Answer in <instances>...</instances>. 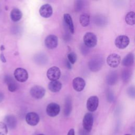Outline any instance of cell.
I'll return each instance as SVG.
<instances>
[{
  "mask_svg": "<svg viewBox=\"0 0 135 135\" xmlns=\"http://www.w3.org/2000/svg\"><path fill=\"white\" fill-rule=\"evenodd\" d=\"M104 63L103 57L99 55L93 56L88 63L89 69L94 72L99 71L101 68Z\"/></svg>",
  "mask_w": 135,
  "mask_h": 135,
  "instance_id": "1",
  "label": "cell"
},
{
  "mask_svg": "<svg viewBox=\"0 0 135 135\" xmlns=\"http://www.w3.org/2000/svg\"><path fill=\"white\" fill-rule=\"evenodd\" d=\"M84 44L88 48L94 47L97 43V37L92 32H87L83 36Z\"/></svg>",
  "mask_w": 135,
  "mask_h": 135,
  "instance_id": "2",
  "label": "cell"
},
{
  "mask_svg": "<svg viewBox=\"0 0 135 135\" xmlns=\"http://www.w3.org/2000/svg\"><path fill=\"white\" fill-rule=\"evenodd\" d=\"M15 79L18 82H24L28 79V74L27 71L21 68H18L15 69L14 72Z\"/></svg>",
  "mask_w": 135,
  "mask_h": 135,
  "instance_id": "3",
  "label": "cell"
},
{
  "mask_svg": "<svg viewBox=\"0 0 135 135\" xmlns=\"http://www.w3.org/2000/svg\"><path fill=\"white\" fill-rule=\"evenodd\" d=\"M30 94L34 99H42L45 94V89L40 85H35L30 90Z\"/></svg>",
  "mask_w": 135,
  "mask_h": 135,
  "instance_id": "4",
  "label": "cell"
},
{
  "mask_svg": "<svg viewBox=\"0 0 135 135\" xmlns=\"http://www.w3.org/2000/svg\"><path fill=\"white\" fill-rule=\"evenodd\" d=\"M46 76L51 81H56L60 78L61 71L58 67L52 66L47 70Z\"/></svg>",
  "mask_w": 135,
  "mask_h": 135,
  "instance_id": "5",
  "label": "cell"
},
{
  "mask_svg": "<svg viewBox=\"0 0 135 135\" xmlns=\"http://www.w3.org/2000/svg\"><path fill=\"white\" fill-rule=\"evenodd\" d=\"M93 117L91 113H86L83 119V129L88 132H90L93 126Z\"/></svg>",
  "mask_w": 135,
  "mask_h": 135,
  "instance_id": "6",
  "label": "cell"
},
{
  "mask_svg": "<svg viewBox=\"0 0 135 135\" xmlns=\"http://www.w3.org/2000/svg\"><path fill=\"white\" fill-rule=\"evenodd\" d=\"M130 42L129 38L124 35H119L116 37L114 43L115 46L120 49H124L126 48Z\"/></svg>",
  "mask_w": 135,
  "mask_h": 135,
  "instance_id": "7",
  "label": "cell"
},
{
  "mask_svg": "<svg viewBox=\"0 0 135 135\" xmlns=\"http://www.w3.org/2000/svg\"><path fill=\"white\" fill-rule=\"evenodd\" d=\"M60 112V105L54 102L49 103L46 108V112L47 114L51 117H54L56 116L59 114Z\"/></svg>",
  "mask_w": 135,
  "mask_h": 135,
  "instance_id": "8",
  "label": "cell"
},
{
  "mask_svg": "<svg viewBox=\"0 0 135 135\" xmlns=\"http://www.w3.org/2000/svg\"><path fill=\"white\" fill-rule=\"evenodd\" d=\"M121 62L120 56L117 53H112L109 55L107 58V63L109 66L115 68L118 66Z\"/></svg>",
  "mask_w": 135,
  "mask_h": 135,
  "instance_id": "9",
  "label": "cell"
},
{
  "mask_svg": "<svg viewBox=\"0 0 135 135\" xmlns=\"http://www.w3.org/2000/svg\"><path fill=\"white\" fill-rule=\"evenodd\" d=\"M44 43L47 48L49 49H53L57 46L58 38L55 35H49L46 37Z\"/></svg>",
  "mask_w": 135,
  "mask_h": 135,
  "instance_id": "10",
  "label": "cell"
},
{
  "mask_svg": "<svg viewBox=\"0 0 135 135\" xmlns=\"http://www.w3.org/2000/svg\"><path fill=\"white\" fill-rule=\"evenodd\" d=\"M26 122L28 124L32 126H36L40 121V117L37 113L34 112H28L25 117Z\"/></svg>",
  "mask_w": 135,
  "mask_h": 135,
  "instance_id": "11",
  "label": "cell"
},
{
  "mask_svg": "<svg viewBox=\"0 0 135 135\" xmlns=\"http://www.w3.org/2000/svg\"><path fill=\"white\" fill-rule=\"evenodd\" d=\"M99 105V98L97 96L93 95L90 97L86 102L87 109L90 112L95 111Z\"/></svg>",
  "mask_w": 135,
  "mask_h": 135,
  "instance_id": "12",
  "label": "cell"
},
{
  "mask_svg": "<svg viewBox=\"0 0 135 135\" xmlns=\"http://www.w3.org/2000/svg\"><path fill=\"white\" fill-rule=\"evenodd\" d=\"M40 15L44 18H49L53 14V9L51 5L45 4L41 6L39 9Z\"/></svg>",
  "mask_w": 135,
  "mask_h": 135,
  "instance_id": "13",
  "label": "cell"
},
{
  "mask_svg": "<svg viewBox=\"0 0 135 135\" xmlns=\"http://www.w3.org/2000/svg\"><path fill=\"white\" fill-rule=\"evenodd\" d=\"M72 85L76 91L81 92L85 88V81L81 77H76L73 80Z\"/></svg>",
  "mask_w": 135,
  "mask_h": 135,
  "instance_id": "14",
  "label": "cell"
},
{
  "mask_svg": "<svg viewBox=\"0 0 135 135\" xmlns=\"http://www.w3.org/2000/svg\"><path fill=\"white\" fill-rule=\"evenodd\" d=\"M4 81L7 84L8 89L11 92L15 91L18 88L17 83L15 81L14 79L9 75H6L5 76Z\"/></svg>",
  "mask_w": 135,
  "mask_h": 135,
  "instance_id": "15",
  "label": "cell"
},
{
  "mask_svg": "<svg viewBox=\"0 0 135 135\" xmlns=\"http://www.w3.org/2000/svg\"><path fill=\"white\" fill-rule=\"evenodd\" d=\"M5 124L10 129H14L17 126V119L13 115H7L4 119Z\"/></svg>",
  "mask_w": 135,
  "mask_h": 135,
  "instance_id": "16",
  "label": "cell"
},
{
  "mask_svg": "<svg viewBox=\"0 0 135 135\" xmlns=\"http://www.w3.org/2000/svg\"><path fill=\"white\" fill-rule=\"evenodd\" d=\"M62 86L61 82L58 80L51 81L48 84V88L52 92H57L61 90Z\"/></svg>",
  "mask_w": 135,
  "mask_h": 135,
  "instance_id": "17",
  "label": "cell"
},
{
  "mask_svg": "<svg viewBox=\"0 0 135 135\" xmlns=\"http://www.w3.org/2000/svg\"><path fill=\"white\" fill-rule=\"evenodd\" d=\"M64 20L65 22V24L68 27V28L69 29V31L72 34H73L74 32V25L72 21V18L71 16V15L69 14H64Z\"/></svg>",
  "mask_w": 135,
  "mask_h": 135,
  "instance_id": "18",
  "label": "cell"
},
{
  "mask_svg": "<svg viewBox=\"0 0 135 135\" xmlns=\"http://www.w3.org/2000/svg\"><path fill=\"white\" fill-rule=\"evenodd\" d=\"M118 80V75L115 71H112L107 77V82L109 85H113L116 84Z\"/></svg>",
  "mask_w": 135,
  "mask_h": 135,
  "instance_id": "19",
  "label": "cell"
},
{
  "mask_svg": "<svg viewBox=\"0 0 135 135\" xmlns=\"http://www.w3.org/2000/svg\"><path fill=\"white\" fill-rule=\"evenodd\" d=\"M134 63V55L132 53L128 54L123 59L121 62L122 65L128 67L132 65Z\"/></svg>",
  "mask_w": 135,
  "mask_h": 135,
  "instance_id": "20",
  "label": "cell"
},
{
  "mask_svg": "<svg viewBox=\"0 0 135 135\" xmlns=\"http://www.w3.org/2000/svg\"><path fill=\"white\" fill-rule=\"evenodd\" d=\"M22 16V12L17 8H13L11 12V18L13 22H17L20 21Z\"/></svg>",
  "mask_w": 135,
  "mask_h": 135,
  "instance_id": "21",
  "label": "cell"
},
{
  "mask_svg": "<svg viewBox=\"0 0 135 135\" xmlns=\"http://www.w3.org/2000/svg\"><path fill=\"white\" fill-rule=\"evenodd\" d=\"M35 62L37 64L40 65H43L47 64L48 58L46 54L44 53H38L37 54L34 58Z\"/></svg>",
  "mask_w": 135,
  "mask_h": 135,
  "instance_id": "22",
  "label": "cell"
},
{
  "mask_svg": "<svg viewBox=\"0 0 135 135\" xmlns=\"http://www.w3.org/2000/svg\"><path fill=\"white\" fill-rule=\"evenodd\" d=\"M79 21L82 26L86 27L90 23V16L86 13L82 14L80 16Z\"/></svg>",
  "mask_w": 135,
  "mask_h": 135,
  "instance_id": "23",
  "label": "cell"
},
{
  "mask_svg": "<svg viewBox=\"0 0 135 135\" xmlns=\"http://www.w3.org/2000/svg\"><path fill=\"white\" fill-rule=\"evenodd\" d=\"M72 110V102L70 97H66L65 102L64 114L65 116H69Z\"/></svg>",
  "mask_w": 135,
  "mask_h": 135,
  "instance_id": "24",
  "label": "cell"
},
{
  "mask_svg": "<svg viewBox=\"0 0 135 135\" xmlns=\"http://www.w3.org/2000/svg\"><path fill=\"white\" fill-rule=\"evenodd\" d=\"M135 14L133 11H131L128 12L125 17L126 22L130 25H133L135 23Z\"/></svg>",
  "mask_w": 135,
  "mask_h": 135,
  "instance_id": "25",
  "label": "cell"
},
{
  "mask_svg": "<svg viewBox=\"0 0 135 135\" xmlns=\"http://www.w3.org/2000/svg\"><path fill=\"white\" fill-rule=\"evenodd\" d=\"M107 22V21L105 16L100 15H97L95 17L94 22L97 25H98V26H104L105 24H106Z\"/></svg>",
  "mask_w": 135,
  "mask_h": 135,
  "instance_id": "26",
  "label": "cell"
},
{
  "mask_svg": "<svg viewBox=\"0 0 135 135\" xmlns=\"http://www.w3.org/2000/svg\"><path fill=\"white\" fill-rule=\"evenodd\" d=\"M131 71L128 69H125L122 72V79L124 82H127L131 78Z\"/></svg>",
  "mask_w": 135,
  "mask_h": 135,
  "instance_id": "27",
  "label": "cell"
},
{
  "mask_svg": "<svg viewBox=\"0 0 135 135\" xmlns=\"http://www.w3.org/2000/svg\"><path fill=\"white\" fill-rule=\"evenodd\" d=\"M67 57L68 59V61L72 64H73L75 63L77 59V56L76 54L73 52H71L69 53L67 55Z\"/></svg>",
  "mask_w": 135,
  "mask_h": 135,
  "instance_id": "28",
  "label": "cell"
},
{
  "mask_svg": "<svg viewBox=\"0 0 135 135\" xmlns=\"http://www.w3.org/2000/svg\"><path fill=\"white\" fill-rule=\"evenodd\" d=\"M84 2L82 1H76L74 4V9L76 12H79L83 9Z\"/></svg>",
  "mask_w": 135,
  "mask_h": 135,
  "instance_id": "29",
  "label": "cell"
},
{
  "mask_svg": "<svg viewBox=\"0 0 135 135\" xmlns=\"http://www.w3.org/2000/svg\"><path fill=\"white\" fill-rule=\"evenodd\" d=\"M8 132V129L6 125L4 123L0 122V135H6Z\"/></svg>",
  "mask_w": 135,
  "mask_h": 135,
  "instance_id": "30",
  "label": "cell"
},
{
  "mask_svg": "<svg viewBox=\"0 0 135 135\" xmlns=\"http://www.w3.org/2000/svg\"><path fill=\"white\" fill-rule=\"evenodd\" d=\"M127 92L130 97L133 98L134 97V89L133 86H130L129 88H128Z\"/></svg>",
  "mask_w": 135,
  "mask_h": 135,
  "instance_id": "31",
  "label": "cell"
},
{
  "mask_svg": "<svg viewBox=\"0 0 135 135\" xmlns=\"http://www.w3.org/2000/svg\"><path fill=\"white\" fill-rule=\"evenodd\" d=\"M88 47H86L84 44V45H82L81 46V52L83 54H86L88 53Z\"/></svg>",
  "mask_w": 135,
  "mask_h": 135,
  "instance_id": "32",
  "label": "cell"
},
{
  "mask_svg": "<svg viewBox=\"0 0 135 135\" xmlns=\"http://www.w3.org/2000/svg\"><path fill=\"white\" fill-rule=\"evenodd\" d=\"M79 135H90V133L89 132H88L83 129L80 130Z\"/></svg>",
  "mask_w": 135,
  "mask_h": 135,
  "instance_id": "33",
  "label": "cell"
},
{
  "mask_svg": "<svg viewBox=\"0 0 135 135\" xmlns=\"http://www.w3.org/2000/svg\"><path fill=\"white\" fill-rule=\"evenodd\" d=\"M108 97H107V98H108V100L109 101V102H111V101H112L113 100V98H112V97H113V94H112V92H111L110 91L108 92Z\"/></svg>",
  "mask_w": 135,
  "mask_h": 135,
  "instance_id": "34",
  "label": "cell"
},
{
  "mask_svg": "<svg viewBox=\"0 0 135 135\" xmlns=\"http://www.w3.org/2000/svg\"><path fill=\"white\" fill-rule=\"evenodd\" d=\"M67 135H75V132H74V129H73V128L71 129L69 131V132H68Z\"/></svg>",
  "mask_w": 135,
  "mask_h": 135,
  "instance_id": "35",
  "label": "cell"
},
{
  "mask_svg": "<svg viewBox=\"0 0 135 135\" xmlns=\"http://www.w3.org/2000/svg\"><path fill=\"white\" fill-rule=\"evenodd\" d=\"M4 98V95L3 93V92L0 91V102H1L3 100Z\"/></svg>",
  "mask_w": 135,
  "mask_h": 135,
  "instance_id": "36",
  "label": "cell"
},
{
  "mask_svg": "<svg viewBox=\"0 0 135 135\" xmlns=\"http://www.w3.org/2000/svg\"><path fill=\"white\" fill-rule=\"evenodd\" d=\"M71 64L68 61H66V67H67L68 69H71Z\"/></svg>",
  "mask_w": 135,
  "mask_h": 135,
  "instance_id": "37",
  "label": "cell"
},
{
  "mask_svg": "<svg viewBox=\"0 0 135 135\" xmlns=\"http://www.w3.org/2000/svg\"><path fill=\"white\" fill-rule=\"evenodd\" d=\"M1 61L3 62H6V59L4 56V55L3 54H1Z\"/></svg>",
  "mask_w": 135,
  "mask_h": 135,
  "instance_id": "38",
  "label": "cell"
},
{
  "mask_svg": "<svg viewBox=\"0 0 135 135\" xmlns=\"http://www.w3.org/2000/svg\"><path fill=\"white\" fill-rule=\"evenodd\" d=\"M125 135H131V134H125Z\"/></svg>",
  "mask_w": 135,
  "mask_h": 135,
  "instance_id": "39",
  "label": "cell"
},
{
  "mask_svg": "<svg viewBox=\"0 0 135 135\" xmlns=\"http://www.w3.org/2000/svg\"><path fill=\"white\" fill-rule=\"evenodd\" d=\"M38 135H44V134H38Z\"/></svg>",
  "mask_w": 135,
  "mask_h": 135,
  "instance_id": "40",
  "label": "cell"
}]
</instances>
